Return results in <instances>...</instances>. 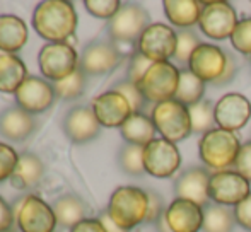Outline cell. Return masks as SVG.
I'll return each mask as SVG.
<instances>
[{
	"instance_id": "6da1fadb",
	"label": "cell",
	"mask_w": 251,
	"mask_h": 232,
	"mask_svg": "<svg viewBox=\"0 0 251 232\" xmlns=\"http://www.w3.org/2000/svg\"><path fill=\"white\" fill-rule=\"evenodd\" d=\"M31 24L47 43H63L75 34L79 16L69 0H43L34 7Z\"/></svg>"
},
{
	"instance_id": "7a4b0ae2",
	"label": "cell",
	"mask_w": 251,
	"mask_h": 232,
	"mask_svg": "<svg viewBox=\"0 0 251 232\" xmlns=\"http://www.w3.org/2000/svg\"><path fill=\"white\" fill-rule=\"evenodd\" d=\"M147 210H149L147 189L133 185L118 186L111 193L106 207L109 219L128 232L139 227L140 224H146Z\"/></svg>"
},
{
	"instance_id": "3957f363",
	"label": "cell",
	"mask_w": 251,
	"mask_h": 232,
	"mask_svg": "<svg viewBox=\"0 0 251 232\" xmlns=\"http://www.w3.org/2000/svg\"><path fill=\"white\" fill-rule=\"evenodd\" d=\"M241 145V140L234 132L214 128L201 135L199 142V157L207 169H231L234 167Z\"/></svg>"
},
{
	"instance_id": "277c9868",
	"label": "cell",
	"mask_w": 251,
	"mask_h": 232,
	"mask_svg": "<svg viewBox=\"0 0 251 232\" xmlns=\"http://www.w3.org/2000/svg\"><path fill=\"white\" fill-rule=\"evenodd\" d=\"M149 116L161 139H166L173 143L183 142L193 133L188 106L176 99L152 106Z\"/></svg>"
},
{
	"instance_id": "5b68a950",
	"label": "cell",
	"mask_w": 251,
	"mask_h": 232,
	"mask_svg": "<svg viewBox=\"0 0 251 232\" xmlns=\"http://www.w3.org/2000/svg\"><path fill=\"white\" fill-rule=\"evenodd\" d=\"M179 82V67L173 62H154L137 86L152 106L175 99Z\"/></svg>"
},
{
	"instance_id": "8992f818",
	"label": "cell",
	"mask_w": 251,
	"mask_h": 232,
	"mask_svg": "<svg viewBox=\"0 0 251 232\" xmlns=\"http://www.w3.org/2000/svg\"><path fill=\"white\" fill-rule=\"evenodd\" d=\"M19 232H56V217L50 203L38 195H26L12 203Z\"/></svg>"
},
{
	"instance_id": "52a82bcc",
	"label": "cell",
	"mask_w": 251,
	"mask_h": 232,
	"mask_svg": "<svg viewBox=\"0 0 251 232\" xmlns=\"http://www.w3.org/2000/svg\"><path fill=\"white\" fill-rule=\"evenodd\" d=\"M152 24L151 14L139 3H122L120 10L106 24L108 40L115 43H133L137 45L142 33Z\"/></svg>"
},
{
	"instance_id": "ba28073f",
	"label": "cell",
	"mask_w": 251,
	"mask_h": 232,
	"mask_svg": "<svg viewBox=\"0 0 251 232\" xmlns=\"http://www.w3.org/2000/svg\"><path fill=\"white\" fill-rule=\"evenodd\" d=\"M38 67L41 77L48 82H60L79 69V53L69 43H47L38 53Z\"/></svg>"
},
{
	"instance_id": "9c48e42d",
	"label": "cell",
	"mask_w": 251,
	"mask_h": 232,
	"mask_svg": "<svg viewBox=\"0 0 251 232\" xmlns=\"http://www.w3.org/2000/svg\"><path fill=\"white\" fill-rule=\"evenodd\" d=\"M239 17L236 9L226 0H208L201 5V14L199 21L200 31L210 40L224 41L231 40Z\"/></svg>"
},
{
	"instance_id": "30bf717a",
	"label": "cell",
	"mask_w": 251,
	"mask_h": 232,
	"mask_svg": "<svg viewBox=\"0 0 251 232\" xmlns=\"http://www.w3.org/2000/svg\"><path fill=\"white\" fill-rule=\"evenodd\" d=\"M251 193V183L236 169L214 171L208 183V195L210 202L222 207L234 209L239 202Z\"/></svg>"
},
{
	"instance_id": "8fae6325",
	"label": "cell",
	"mask_w": 251,
	"mask_h": 232,
	"mask_svg": "<svg viewBox=\"0 0 251 232\" xmlns=\"http://www.w3.org/2000/svg\"><path fill=\"white\" fill-rule=\"evenodd\" d=\"M144 167L146 174L157 179H168L181 167V152L178 145L166 139H154L144 147Z\"/></svg>"
},
{
	"instance_id": "7c38bea8",
	"label": "cell",
	"mask_w": 251,
	"mask_h": 232,
	"mask_svg": "<svg viewBox=\"0 0 251 232\" xmlns=\"http://www.w3.org/2000/svg\"><path fill=\"white\" fill-rule=\"evenodd\" d=\"M111 40H93L82 48L79 55V67L84 70L87 77H101L111 73L120 63L123 62Z\"/></svg>"
},
{
	"instance_id": "4fadbf2b",
	"label": "cell",
	"mask_w": 251,
	"mask_h": 232,
	"mask_svg": "<svg viewBox=\"0 0 251 232\" xmlns=\"http://www.w3.org/2000/svg\"><path fill=\"white\" fill-rule=\"evenodd\" d=\"M178 43V31L164 23H152L137 41V51L151 62H171Z\"/></svg>"
},
{
	"instance_id": "5bb4252c",
	"label": "cell",
	"mask_w": 251,
	"mask_h": 232,
	"mask_svg": "<svg viewBox=\"0 0 251 232\" xmlns=\"http://www.w3.org/2000/svg\"><path fill=\"white\" fill-rule=\"evenodd\" d=\"M102 126L91 104H75L62 118V130L74 145H86L98 139Z\"/></svg>"
},
{
	"instance_id": "9a60e30c",
	"label": "cell",
	"mask_w": 251,
	"mask_h": 232,
	"mask_svg": "<svg viewBox=\"0 0 251 232\" xmlns=\"http://www.w3.org/2000/svg\"><path fill=\"white\" fill-rule=\"evenodd\" d=\"M14 99L19 108L36 116L48 111L55 104L56 94L53 84L38 75H29L14 94Z\"/></svg>"
},
{
	"instance_id": "2e32d148",
	"label": "cell",
	"mask_w": 251,
	"mask_h": 232,
	"mask_svg": "<svg viewBox=\"0 0 251 232\" xmlns=\"http://www.w3.org/2000/svg\"><path fill=\"white\" fill-rule=\"evenodd\" d=\"M215 125L227 132H239L251 119V101L245 94L229 93L224 94L214 104Z\"/></svg>"
},
{
	"instance_id": "e0dca14e",
	"label": "cell",
	"mask_w": 251,
	"mask_h": 232,
	"mask_svg": "<svg viewBox=\"0 0 251 232\" xmlns=\"http://www.w3.org/2000/svg\"><path fill=\"white\" fill-rule=\"evenodd\" d=\"M227 65V51L217 45L201 43L192 53L186 69L205 84H214Z\"/></svg>"
},
{
	"instance_id": "ac0fdd59",
	"label": "cell",
	"mask_w": 251,
	"mask_h": 232,
	"mask_svg": "<svg viewBox=\"0 0 251 232\" xmlns=\"http://www.w3.org/2000/svg\"><path fill=\"white\" fill-rule=\"evenodd\" d=\"M91 108H93L100 125L104 128H122L123 123L133 113L128 101L113 89L98 94L91 101Z\"/></svg>"
},
{
	"instance_id": "d6986e66",
	"label": "cell",
	"mask_w": 251,
	"mask_h": 232,
	"mask_svg": "<svg viewBox=\"0 0 251 232\" xmlns=\"http://www.w3.org/2000/svg\"><path fill=\"white\" fill-rule=\"evenodd\" d=\"M210 174L205 166H190L183 169L175 179V193L178 198H185L205 209L210 205L208 183Z\"/></svg>"
},
{
	"instance_id": "ffe728a7",
	"label": "cell",
	"mask_w": 251,
	"mask_h": 232,
	"mask_svg": "<svg viewBox=\"0 0 251 232\" xmlns=\"http://www.w3.org/2000/svg\"><path fill=\"white\" fill-rule=\"evenodd\" d=\"M164 217L173 232H200L203 226V209L178 196L168 205Z\"/></svg>"
},
{
	"instance_id": "44dd1931",
	"label": "cell",
	"mask_w": 251,
	"mask_h": 232,
	"mask_svg": "<svg viewBox=\"0 0 251 232\" xmlns=\"http://www.w3.org/2000/svg\"><path fill=\"white\" fill-rule=\"evenodd\" d=\"M36 126V118L17 104L7 106L0 111V137L9 142H24L33 135Z\"/></svg>"
},
{
	"instance_id": "7402d4cb",
	"label": "cell",
	"mask_w": 251,
	"mask_h": 232,
	"mask_svg": "<svg viewBox=\"0 0 251 232\" xmlns=\"http://www.w3.org/2000/svg\"><path fill=\"white\" fill-rule=\"evenodd\" d=\"M45 178V164L40 156L33 152L19 154V161L14 169V174L10 176V185L21 191H29L36 188Z\"/></svg>"
},
{
	"instance_id": "603a6c76",
	"label": "cell",
	"mask_w": 251,
	"mask_h": 232,
	"mask_svg": "<svg viewBox=\"0 0 251 232\" xmlns=\"http://www.w3.org/2000/svg\"><path fill=\"white\" fill-rule=\"evenodd\" d=\"M201 5L203 2L199 0H164L162 7H164V16L171 27H178L181 29H193L199 26Z\"/></svg>"
},
{
	"instance_id": "cb8c5ba5",
	"label": "cell",
	"mask_w": 251,
	"mask_h": 232,
	"mask_svg": "<svg viewBox=\"0 0 251 232\" xmlns=\"http://www.w3.org/2000/svg\"><path fill=\"white\" fill-rule=\"evenodd\" d=\"M51 209L55 212L56 224L62 229H72L79 222L87 219V207L80 196L74 195V193H65L60 195L58 198L53 200Z\"/></svg>"
},
{
	"instance_id": "d4e9b609",
	"label": "cell",
	"mask_w": 251,
	"mask_h": 232,
	"mask_svg": "<svg viewBox=\"0 0 251 232\" xmlns=\"http://www.w3.org/2000/svg\"><path fill=\"white\" fill-rule=\"evenodd\" d=\"M27 26L14 14H0V50L16 55L27 43Z\"/></svg>"
},
{
	"instance_id": "484cf974",
	"label": "cell",
	"mask_w": 251,
	"mask_h": 232,
	"mask_svg": "<svg viewBox=\"0 0 251 232\" xmlns=\"http://www.w3.org/2000/svg\"><path fill=\"white\" fill-rule=\"evenodd\" d=\"M27 77L29 73L23 58L0 50V93L16 94Z\"/></svg>"
},
{
	"instance_id": "4316f807",
	"label": "cell",
	"mask_w": 251,
	"mask_h": 232,
	"mask_svg": "<svg viewBox=\"0 0 251 232\" xmlns=\"http://www.w3.org/2000/svg\"><path fill=\"white\" fill-rule=\"evenodd\" d=\"M155 133L157 130L147 113H132V116L120 128V135L125 140V143L140 147H146L154 139H157Z\"/></svg>"
},
{
	"instance_id": "83f0119b",
	"label": "cell",
	"mask_w": 251,
	"mask_h": 232,
	"mask_svg": "<svg viewBox=\"0 0 251 232\" xmlns=\"http://www.w3.org/2000/svg\"><path fill=\"white\" fill-rule=\"evenodd\" d=\"M205 87H207V84L203 80L199 79L195 73L190 72L186 67H183V69H179V82L175 99L190 108L193 104L203 101Z\"/></svg>"
},
{
	"instance_id": "f1b7e54d",
	"label": "cell",
	"mask_w": 251,
	"mask_h": 232,
	"mask_svg": "<svg viewBox=\"0 0 251 232\" xmlns=\"http://www.w3.org/2000/svg\"><path fill=\"white\" fill-rule=\"evenodd\" d=\"M236 227L234 212L229 207L210 203L203 209L201 232H232Z\"/></svg>"
},
{
	"instance_id": "f546056e",
	"label": "cell",
	"mask_w": 251,
	"mask_h": 232,
	"mask_svg": "<svg viewBox=\"0 0 251 232\" xmlns=\"http://www.w3.org/2000/svg\"><path fill=\"white\" fill-rule=\"evenodd\" d=\"M116 161H118L120 169L125 174L135 176V178L146 174V167H144V147L125 143L118 150Z\"/></svg>"
},
{
	"instance_id": "4dcf8cb0",
	"label": "cell",
	"mask_w": 251,
	"mask_h": 232,
	"mask_svg": "<svg viewBox=\"0 0 251 232\" xmlns=\"http://www.w3.org/2000/svg\"><path fill=\"white\" fill-rule=\"evenodd\" d=\"M87 86V75L84 73V70L77 69L72 75H69L67 79L60 80V82H53V89L58 99L63 101H75L86 93Z\"/></svg>"
},
{
	"instance_id": "1f68e13d",
	"label": "cell",
	"mask_w": 251,
	"mask_h": 232,
	"mask_svg": "<svg viewBox=\"0 0 251 232\" xmlns=\"http://www.w3.org/2000/svg\"><path fill=\"white\" fill-rule=\"evenodd\" d=\"M190 119H192V132L197 135H205L210 130L217 128L215 125V113L214 103L210 99H203L200 103L193 104L188 108Z\"/></svg>"
},
{
	"instance_id": "d6a6232c",
	"label": "cell",
	"mask_w": 251,
	"mask_h": 232,
	"mask_svg": "<svg viewBox=\"0 0 251 232\" xmlns=\"http://www.w3.org/2000/svg\"><path fill=\"white\" fill-rule=\"evenodd\" d=\"M201 45L200 36L195 29H181L178 31V43H176V51H175V65H188V60L192 57V53Z\"/></svg>"
},
{
	"instance_id": "836d02e7",
	"label": "cell",
	"mask_w": 251,
	"mask_h": 232,
	"mask_svg": "<svg viewBox=\"0 0 251 232\" xmlns=\"http://www.w3.org/2000/svg\"><path fill=\"white\" fill-rule=\"evenodd\" d=\"M111 89L116 91V93H120L126 101H128L130 106H132V110H133V113H146L144 110H146V106L149 103H147L146 97L142 96V93H140V89H139L137 84L130 82V80L125 77V79H122V80H118V82L113 84Z\"/></svg>"
},
{
	"instance_id": "e575fe53",
	"label": "cell",
	"mask_w": 251,
	"mask_h": 232,
	"mask_svg": "<svg viewBox=\"0 0 251 232\" xmlns=\"http://www.w3.org/2000/svg\"><path fill=\"white\" fill-rule=\"evenodd\" d=\"M231 45L238 53L251 58V16L239 19L234 33L231 34Z\"/></svg>"
},
{
	"instance_id": "d590c367",
	"label": "cell",
	"mask_w": 251,
	"mask_h": 232,
	"mask_svg": "<svg viewBox=\"0 0 251 232\" xmlns=\"http://www.w3.org/2000/svg\"><path fill=\"white\" fill-rule=\"evenodd\" d=\"M123 2L120 0H86L84 7L91 16L98 17V19L109 21L116 16Z\"/></svg>"
},
{
	"instance_id": "8d00e7d4",
	"label": "cell",
	"mask_w": 251,
	"mask_h": 232,
	"mask_svg": "<svg viewBox=\"0 0 251 232\" xmlns=\"http://www.w3.org/2000/svg\"><path fill=\"white\" fill-rule=\"evenodd\" d=\"M17 161H19V154L14 150V147L0 142V183L9 181L17 166Z\"/></svg>"
},
{
	"instance_id": "74e56055",
	"label": "cell",
	"mask_w": 251,
	"mask_h": 232,
	"mask_svg": "<svg viewBox=\"0 0 251 232\" xmlns=\"http://www.w3.org/2000/svg\"><path fill=\"white\" fill-rule=\"evenodd\" d=\"M154 62H151L147 57H144L140 51H135L132 57L128 58V65H126V79L133 84H139L142 80V77L146 75V72L151 69V65Z\"/></svg>"
},
{
	"instance_id": "f35d334b",
	"label": "cell",
	"mask_w": 251,
	"mask_h": 232,
	"mask_svg": "<svg viewBox=\"0 0 251 232\" xmlns=\"http://www.w3.org/2000/svg\"><path fill=\"white\" fill-rule=\"evenodd\" d=\"M147 196H149V210H147L146 224H155L166 213L168 207H166L162 195H159L154 189H147Z\"/></svg>"
},
{
	"instance_id": "ab89813d",
	"label": "cell",
	"mask_w": 251,
	"mask_h": 232,
	"mask_svg": "<svg viewBox=\"0 0 251 232\" xmlns=\"http://www.w3.org/2000/svg\"><path fill=\"white\" fill-rule=\"evenodd\" d=\"M234 169L251 183V140L245 142L239 149L238 159H236Z\"/></svg>"
},
{
	"instance_id": "60d3db41",
	"label": "cell",
	"mask_w": 251,
	"mask_h": 232,
	"mask_svg": "<svg viewBox=\"0 0 251 232\" xmlns=\"http://www.w3.org/2000/svg\"><path fill=\"white\" fill-rule=\"evenodd\" d=\"M232 212H234L236 224L245 231L251 232V193L232 209Z\"/></svg>"
},
{
	"instance_id": "b9f144b4",
	"label": "cell",
	"mask_w": 251,
	"mask_h": 232,
	"mask_svg": "<svg viewBox=\"0 0 251 232\" xmlns=\"http://www.w3.org/2000/svg\"><path fill=\"white\" fill-rule=\"evenodd\" d=\"M16 226L12 205L3 196H0V232H12Z\"/></svg>"
},
{
	"instance_id": "7bdbcfd3",
	"label": "cell",
	"mask_w": 251,
	"mask_h": 232,
	"mask_svg": "<svg viewBox=\"0 0 251 232\" xmlns=\"http://www.w3.org/2000/svg\"><path fill=\"white\" fill-rule=\"evenodd\" d=\"M236 73H238V60H236L234 55L227 51V65H226V70L222 72V75L214 82V86H217V87L227 86L229 82L234 80Z\"/></svg>"
},
{
	"instance_id": "ee69618b",
	"label": "cell",
	"mask_w": 251,
	"mask_h": 232,
	"mask_svg": "<svg viewBox=\"0 0 251 232\" xmlns=\"http://www.w3.org/2000/svg\"><path fill=\"white\" fill-rule=\"evenodd\" d=\"M69 232H106L100 219H86L72 227Z\"/></svg>"
},
{
	"instance_id": "f6af8a7d",
	"label": "cell",
	"mask_w": 251,
	"mask_h": 232,
	"mask_svg": "<svg viewBox=\"0 0 251 232\" xmlns=\"http://www.w3.org/2000/svg\"><path fill=\"white\" fill-rule=\"evenodd\" d=\"M98 219L101 220V224H102V227H104L106 232H128V231H123L122 227L116 226V224L109 219V215H108V212H106V210L100 213V217H98Z\"/></svg>"
},
{
	"instance_id": "bcb514c9",
	"label": "cell",
	"mask_w": 251,
	"mask_h": 232,
	"mask_svg": "<svg viewBox=\"0 0 251 232\" xmlns=\"http://www.w3.org/2000/svg\"><path fill=\"white\" fill-rule=\"evenodd\" d=\"M154 227H155V232H173L171 227H169L168 222H166V217L164 215H162L161 219H159L157 222L154 224Z\"/></svg>"
},
{
	"instance_id": "7dc6e473",
	"label": "cell",
	"mask_w": 251,
	"mask_h": 232,
	"mask_svg": "<svg viewBox=\"0 0 251 232\" xmlns=\"http://www.w3.org/2000/svg\"><path fill=\"white\" fill-rule=\"evenodd\" d=\"M250 67H251V58H250Z\"/></svg>"
}]
</instances>
